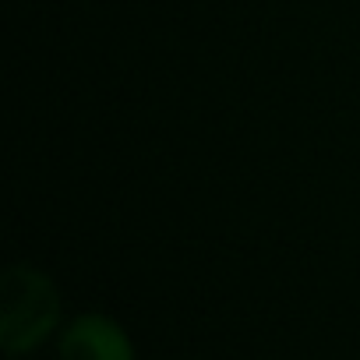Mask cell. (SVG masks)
<instances>
[{
  "instance_id": "2",
  "label": "cell",
  "mask_w": 360,
  "mask_h": 360,
  "mask_svg": "<svg viewBox=\"0 0 360 360\" xmlns=\"http://www.w3.org/2000/svg\"><path fill=\"white\" fill-rule=\"evenodd\" d=\"M60 360H134V349L117 321L82 314L60 335Z\"/></svg>"
},
{
  "instance_id": "1",
  "label": "cell",
  "mask_w": 360,
  "mask_h": 360,
  "mask_svg": "<svg viewBox=\"0 0 360 360\" xmlns=\"http://www.w3.org/2000/svg\"><path fill=\"white\" fill-rule=\"evenodd\" d=\"M60 314V297L53 283L29 269L15 265L4 272V286H0V339L11 356L36 349L57 325Z\"/></svg>"
}]
</instances>
